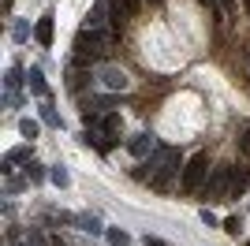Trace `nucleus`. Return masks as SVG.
Returning a JSON list of instances; mask_svg holds the SVG:
<instances>
[{"label":"nucleus","mask_w":250,"mask_h":246,"mask_svg":"<svg viewBox=\"0 0 250 246\" xmlns=\"http://www.w3.org/2000/svg\"><path fill=\"white\" fill-rule=\"evenodd\" d=\"M149 186L153 190H168L172 186V179L179 175V168H183V161H179V149H172V145H157L153 153H149Z\"/></svg>","instance_id":"1"},{"label":"nucleus","mask_w":250,"mask_h":246,"mask_svg":"<svg viewBox=\"0 0 250 246\" xmlns=\"http://www.w3.org/2000/svg\"><path fill=\"white\" fill-rule=\"evenodd\" d=\"M120 30H90V26H83L79 30V38H75V56L79 60H104L108 56V49H112V41Z\"/></svg>","instance_id":"2"},{"label":"nucleus","mask_w":250,"mask_h":246,"mask_svg":"<svg viewBox=\"0 0 250 246\" xmlns=\"http://www.w3.org/2000/svg\"><path fill=\"white\" fill-rule=\"evenodd\" d=\"M206 183H209V157L194 153L187 164H183V179H179V186H183V194H198V190H206Z\"/></svg>","instance_id":"3"},{"label":"nucleus","mask_w":250,"mask_h":246,"mask_svg":"<svg viewBox=\"0 0 250 246\" xmlns=\"http://www.w3.org/2000/svg\"><path fill=\"white\" fill-rule=\"evenodd\" d=\"M206 198L209 202H231V168H213L206 183Z\"/></svg>","instance_id":"4"},{"label":"nucleus","mask_w":250,"mask_h":246,"mask_svg":"<svg viewBox=\"0 0 250 246\" xmlns=\"http://www.w3.org/2000/svg\"><path fill=\"white\" fill-rule=\"evenodd\" d=\"M86 26H90V30H104V26H108V0H97L94 4V11L86 15ZM108 30H112V26H108Z\"/></svg>","instance_id":"5"},{"label":"nucleus","mask_w":250,"mask_h":246,"mask_svg":"<svg viewBox=\"0 0 250 246\" xmlns=\"http://www.w3.org/2000/svg\"><path fill=\"white\" fill-rule=\"evenodd\" d=\"M97 127H101V131H104V138H108V142L116 145V142H120V131H124V120H120L116 112H104Z\"/></svg>","instance_id":"6"},{"label":"nucleus","mask_w":250,"mask_h":246,"mask_svg":"<svg viewBox=\"0 0 250 246\" xmlns=\"http://www.w3.org/2000/svg\"><path fill=\"white\" fill-rule=\"evenodd\" d=\"M127 149H131V157H149L157 149V142H153V134H135L127 142Z\"/></svg>","instance_id":"7"},{"label":"nucleus","mask_w":250,"mask_h":246,"mask_svg":"<svg viewBox=\"0 0 250 246\" xmlns=\"http://www.w3.org/2000/svg\"><path fill=\"white\" fill-rule=\"evenodd\" d=\"M97 79L108 86V90H127V75L120 71V67H101V75Z\"/></svg>","instance_id":"8"},{"label":"nucleus","mask_w":250,"mask_h":246,"mask_svg":"<svg viewBox=\"0 0 250 246\" xmlns=\"http://www.w3.org/2000/svg\"><path fill=\"white\" fill-rule=\"evenodd\" d=\"M26 161H34L30 145H15V149H8V153H4V172H11L15 164H26Z\"/></svg>","instance_id":"9"},{"label":"nucleus","mask_w":250,"mask_h":246,"mask_svg":"<svg viewBox=\"0 0 250 246\" xmlns=\"http://www.w3.org/2000/svg\"><path fill=\"white\" fill-rule=\"evenodd\" d=\"M34 41H38L42 49L52 45V15H42V19H38V26H34Z\"/></svg>","instance_id":"10"},{"label":"nucleus","mask_w":250,"mask_h":246,"mask_svg":"<svg viewBox=\"0 0 250 246\" xmlns=\"http://www.w3.org/2000/svg\"><path fill=\"white\" fill-rule=\"evenodd\" d=\"M90 79H94V75L83 71V67H67V90H71V93H83Z\"/></svg>","instance_id":"11"},{"label":"nucleus","mask_w":250,"mask_h":246,"mask_svg":"<svg viewBox=\"0 0 250 246\" xmlns=\"http://www.w3.org/2000/svg\"><path fill=\"white\" fill-rule=\"evenodd\" d=\"M26 86H30V93L34 97H49V86H45V75H42V67H30V75H26Z\"/></svg>","instance_id":"12"},{"label":"nucleus","mask_w":250,"mask_h":246,"mask_svg":"<svg viewBox=\"0 0 250 246\" xmlns=\"http://www.w3.org/2000/svg\"><path fill=\"white\" fill-rule=\"evenodd\" d=\"M250 186V172L247 168H231V198H243Z\"/></svg>","instance_id":"13"},{"label":"nucleus","mask_w":250,"mask_h":246,"mask_svg":"<svg viewBox=\"0 0 250 246\" xmlns=\"http://www.w3.org/2000/svg\"><path fill=\"white\" fill-rule=\"evenodd\" d=\"M75 224L83 227V231H90V235H104V227H101L97 216H75Z\"/></svg>","instance_id":"14"},{"label":"nucleus","mask_w":250,"mask_h":246,"mask_svg":"<svg viewBox=\"0 0 250 246\" xmlns=\"http://www.w3.org/2000/svg\"><path fill=\"white\" fill-rule=\"evenodd\" d=\"M4 86H8V93H19V86H22V71L11 63L8 67V75H4Z\"/></svg>","instance_id":"15"},{"label":"nucleus","mask_w":250,"mask_h":246,"mask_svg":"<svg viewBox=\"0 0 250 246\" xmlns=\"http://www.w3.org/2000/svg\"><path fill=\"white\" fill-rule=\"evenodd\" d=\"M49 179H52V183H56V186H60V190H63V186H67V183H71V175H67V168H63V164H52Z\"/></svg>","instance_id":"16"},{"label":"nucleus","mask_w":250,"mask_h":246,"mask_svg":"<svg viewBox=\"0 0 250 246\" xmlns=\"http://www.w3.org/2000/svg\"><path fill=\"white\" fill-rule=\"evenodd\" d=\"M45 179V168L38 161H26V183H42Z\"/></svg>","instance_id":"17"},{"label":"nucleus","mask_w":250,"mask_h":246,"mask_svg":"<svg viewBox=\"0 0 250 246\" xmlns=\"http://www.w3.org/2000/svg\"><path fill=\"white\" fill-rule=\"evenodd\" d=\"M104 239H108L112 246H127V243H131V235H127V231H120V227H108V231H104Z\"/></svg>","instance_id":"18"},{"label":"nucleus","mask_w":250,"mask_h":246,"mask_svg":"<svg viewBox=\"0 0 250 246\" xmlns=\"http://www.w3.org/2000/svg\"><path fill=\"white\" fill-rule=\"evenodd\" d=\"M42 120L49 123V127H60V116L52 112V104H49V97H45V101H42Z\"/></svg>","instance_id":"19"},{"label":"nucleus","mask_w":250,"mask_h":246,"mask_svg":"<svg viewBox=\"0 0 250 246\" xmlns=\"http://www.w3.org/2000/svg\"><path fill=\"white\" fill-rule=\"evenodd\" d=\"M235 145H239V153L250 161V127H243L239 131V138H235Z\"/></svg>","instance_id":"20"},{"label":"nucleus","mask_w":250,"mask_h":246,"mask_svg":"<svg viewBox=\"0 0 250 246\" xmlns=\"http://www.w3.org/2000/svg\"><path fill=\"white\" fill-rule=\"evenodd\" d=\"M22 246H45V235L38 231V227H30V231L22 235Z\"/></svg>","instance_id":"21"},{"label":"nucleus","mask_w":250,"mask_h":246,"mask_svg":"<svg viewBox=\"0 0 250 246\" xmlns=\"http://www.w3.org/2000/svg\"><path fill=\"white\" fill-rule=\"evenodd\" d=\"M19 131H22V138H38V131H42V127H38V120H22Z\"/></svg>","instance_id":"22"},{"label":"nucleus","mask_w":250,"mask_h":246,"mask_svg":"<svg viewBox=\"0 0 250 246\" xmlns=\"http://www.w3.org/2000/svg\"><path fill=\"white\" fill-rule=\"evenodd\" d=\"M224 231H228V235H239V231H243L239 216H228V220H224Z\"/></svg>","instance_id":"23"},{"label":"nucleus","mask_w":250,"mask_h":246,"mask_svg":"<svg viewBox=\"0 0 250 246\" xmlns=\"http://www.w3.org/2000/svg\"><path fill=\"white\" fill-rule=\"evenodd\" d=\"M11 38H15V41H26V38H30V26H26V22H15Z\"/></svg>","instance_id":"24"},{"label":"nucleus","mask_w":250,"mask_h":246,"mask_svg":"<svg viewBox=\"0 0 250 246\" xmlns=\"http://www.w3.org/2000/svg\"><path fill=\"white\" fill-rule=\"evenodd\" d=\"M120 4H124L131 15H138V11H142V0H120Z\"/></svg>","instance_id":"25"},{"label":"nucleus","mask_w":250,"mask_h":246,"mask_svg":"<svg viewBox=\"0 0 250 246\" xmlns=\"http://www.w3.org/2000/svg\"><path fill=\"white\" fill-rule=\"evenodd\" d=\"M202 224H209V227H217V216L209 213V209H202Z\"/></svg>","instance_id":"26"},{"label":"nucleus","mask_w":250,"mask_h":246,"mask_svg":"<svg viewBox=\"0 0 250 246\" xmlns=\"http://www.w3.org/2000/svg\"><path fill=\"white\" fill-rule=\"evenodd\" d=\"M146 246H168L165 239H153V235H146Z\"/></svg>","instance_id":"27"},{"label":"nucleus","mask_w":250,"mask_h":246,"mask_svg":"<svg viewBox=\"0 0 250 246\" xmlns=\"http://www.w3.org/2000/svg\"><path fill=\"white\" fill-rule=\"evenodd\" d=\"M220 8H224V11H235V0H220Z\"/></svg>","instance_id":"28"},{"label":"nucleus","mask_w":250,"mask_h":246,"mask_svg":"<svg viewBox=\"0 0 250 246\" xmlns=\"http://www.w3.org/2000/svg\"><path fill=\"white\" fill-rule=\"evenodd\" d=\"M247 15H250V0H247Z\"/></svg>","instance_id":"29"},{"label":"nucleus","mask_w":250,"mask_h":246,"mask_svg":"<svg viewBox=\"0 0 250 246\" xmlns=\"http://www.w3.org/2000/svg\"><path fill=\"white\" fill-rule=\"evenodd\" d=\"M206 4H209V8H213V0H206Z\"/></svg>","instance_id":"30"},{"label":"nucleus","mask_w":250,"mask_h":246,"mask_svg":"<svg viewBox=\"0 0 250 246\" xmlns=\"http://www.w3.org/2000/svg\"><path fill=\"white\" fill-rule=\"evenodd\" d=\"M149 4H161V0H149Z\"/></svg>","instance_id":"31"}]
</instances>
